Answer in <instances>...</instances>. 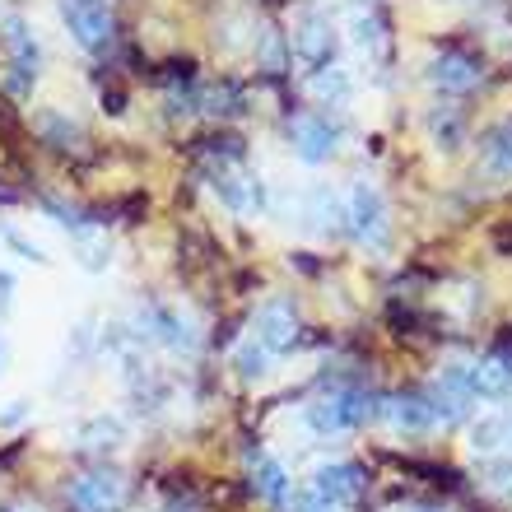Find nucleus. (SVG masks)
<instances>
[{
	"instance_id": "nucleus-1",
	"label": "nucleus",
	"mask_w": 512,
	"mask_h": 512,
	"mask_svg": "<svg viewBox=\"0 0 512 512\" xmlns=\"http://www.w3.org/2000/svg\"><path fill=\"white\" fill-rule=\"evenodd\" d=\"M378 419H387V396L354 387V382L331 387L326 396H317L308 405V424L317 433H350V429H364V424H378Z\"/></svg>"
},
{
	"instance_id": "nucleus-2",
	"label": "nucleus",
	"mask_w": 512,
	"mask_h": 512,
	"mask_svg": "<svg viewBox=\"0 0 512 512\" xmlns=\"http://www.w3.org/2000/svg\"><path fill=\"white\" fill-rule=\"evenodd\" d=\"M42 70V47L24 19H5L0 28V84L10 98H28Z\"/></svg>"
},
{
	"instance_id": "nucleus-3",
	"label": "nucleus",
	"mask_w": 512,
	"mask_h": 512,
	"mask_svg": "<svg viewBox=\"0 0 512 512\" xmlns=\"http://www.w3.org/2000/svg\"><path fill=\"white\" fill-rule=\"evenodd\" d=\"M350 233H354V243H364L373 247V252H382L391 238V224H387V201H382V191L378 187H368V182H354L350 191Z\"/></svg>"
},
{
	"instance_id": "nucleus-4",
	"label": "nucleus",
	"mask_w": 512,
	"mask_h": 512,
	"mask_svg": "<svg viewBox=\"0 0 512 512\" xmlns=\"http://www.w3.org/2000/svg\"><path fill=\"white\" fill-rule=\"evenodd\" d=\"M61 19L84 52H103L112 42V0H61Z\"/></svg>"
},
{
	"instance_id": "nucleus-5",
	"label": "nucleus",
	"mask_w": 512,
	"mask_h": 512,
	"mask_svg": "<svg viewBox=\"0 0 512 512\" xmlns=\"http://www.w3.org/2000/svg\"><path fill=\"white\" fill-rule=\"evenodd\" d=\"M256 340L266 345L270 354H289L303 345V322H298V312L289 298H266L261 308H256Z\"/></svg>"
},
{
	"instance_id": "nucleus-6",
	"label": "nucleus",
	"mask_w": 512,
	"mask_h": 512,
	"mask_svg": "<svg viewBox=\"0 0 512 512\" xmlns=\"http://www.w3.org/2000/svg\"><path fill=\"white\" fill-rule=\"evenodd\" d=\"M66 499L75 512H117L126 499V485H122V475L108 471V466H98V471H84L70 480L66 489Z\"/></svg>"
},
{
	"instance_id": "nucleus-7",
	"label": "nucleus",
	"mask_w": 512,
	"mask_h": 512,
	"mask_svg": "<svg viewBox=\"0 0 512 512\" xmlns=\"http://www.w3.org/2000/svg\"><path fill=\"white\" fill-rule=\"evenodd\" d=\"M135 326H140V331H135L140 340H159L168 350H196L191 322L177 308H168V303H145V308L135 312Z\"/></svg>"
},
{
	"instance_id": "nucleus-8",
	"label": "nucleus",
	"mask_w": 512,
	"mask_h": 512,
	"mask_svg": "<svg viewBox=\"0 0 512 512\" xmlns=\"http://www.w3.org/2000/svg\"><path fill=\"white\" fill-rule=\"evenodd\" d=\"M289 140L303 163H326L340 145V126H331V117H317V112H298L289 122Z\"/></svg>"
},
{
	"instance_id": "nucleus-9",
	"label": "nucleus",
	"mask_w": 512,
	"mask_h": 512,
	"mask_svg": "<svg viewBox=\"0 0 512 512\" xmlns=\"http://www.w3.org/2000/svg\"><path fill=\"white\" fill-rule=\"evenodd\" d=\"M429 80L443 89V94H471L475 84L485 80V66L475 52H461V47H447V52L433 56Z\"/></svg>"
},
{
	"instance_id": "nucleus-10",
	"label": "nucleus",
	"mask_w": 512,
	"mask_h": 512,
	"mask_svg": "<svg viewBox=\"0 0 512 512\" xmlns=\"http://www.w3.org/2000/svg\"><path fill=\"white\" fill-rule=\"evenodd\" d=\"M364 489H368V475H364V466H354V461H331V466H317V475H312V494H322V499L336 503V508L354 503Z\"/></svg>"
},
{
	"instance_id": "nucleus-11",
	"label": "nucleus",
	"mask_w": 512,
	"mask_h": 512,
	"mask_svg": "<svg viewBox=\"0 0 512 512\" xmlns=\"http://www.w3.org/2000/svg\"><path fill=\"white\" fill-rule=\"evenodd\" d=\"M294 56L312 70H326L331 66V56H336V38H331V24H326L322 14H303V24L294 28Z\"/></svg>"
},
{
	"instance_id": "nucleus-12",
	"label": "nucleus",
	"mask_w": 512,
	"mask_h": 512,
	"mask_svg": "<svg viewBox=\"0 0 512 512\" xmlns=\"http://www.w3.org/2000/svg\"><path fill=\"white\" fill-rule=\"evenodd\" d=\"M387 419L401 433H433V429H438V410H433L429 387H424V391H396V396H387Z\"/></svg>"
},
{
	"instance_id": "nucleus-13",
	"label": "nucleus",
	"mask_w": 512,
	"mask_h": 512,
	"mask_svg": "<svg viewBox=\"0 0 512 512\" xmlns=\"http://www.w3.org/2000/svg\"><path fill=\"white\" fill-rule=\"evenodd\" d=\"M350 38L359 52H368L373 61H382L391 47V33H387V19H382V10H373V5H359V10L350 14Z\"/></svg>"
},
{
	"instance_id": "nucleus-14",
	"label": "nucleus",
	"mask_w": 512,
	"mask_h": 512,
	"mask_svg": "<svg viewBox=\"0 0 512 512\" xmlns=\"http://www.w3.org/2000/svg\"><path fill=\"white\" fill-rule=\"evenodd\" d=\"M480 163L489 177H512V117L480 135Z\"/></svg>"
},
{
	"instance_id": "nucleus-15",
	"label": "nucleus",
	"mask_w": 512,
	"mask_h": 512,
	"mask_svg": "<svg viewBox=\"0 0 512 512\" xmlns=\"http://www.w3.org/2000/svg\"><path fill=\"white\" fill-rule=\"evenodd\" d=\"M252 489H256V494H261V499H266V503H275V508H284V503H289V475H284V466H280V461L256 457Z\"/></svg>"
},
{
	"instance_id": "nucleus-16",
	"label": "nucleus",
	"mask_w": 512,
	"mask_h": 512,
	"mask_svg": "<svg viewBox=\"0 0 512 512\" xmlns=\"http://www.w3.org/2000/svg\"><path fill=\"white\" fill-rule=\"evenodd\" d=\"M312 94L322 98V103H345V98H350V75L336 66L312 70Z\"/></svg>"
},
{
	"instance_id": "nucleus-17",
	"label": "nucleus",
	"mask_w": 512,
	"mask_h": 512,
	"mask_svg": "<svg viewBox=\"0 0 512 512\" xmlns=\"http://www.w3.org/2000/svg\"><path fill=\"white\" fill-rule=\"evenodd\" d=\"M233 368H238L243 378H266V373H270V350L256 336L243 340V345H238V354H233Z\"/></svg>"
},
{
	"instance_id": "nucleus-18",
	"label": "nucleus",
	"mask_w": 512,
	"mask_h": 512,
	"mask_svg": "<svg viewBox=\"0 0 512 512\" xmlns=\"http://www.w3.org/2000/svg\"><path fill=\"white\" fill-rule=\"evenodd\" d=\"M471 443H475V452H499V447H508V419L503 415L480 419L471 429Z\"/></svg>"
},
{
	"instance_id": "nucleus-19",
	"label": "nucleus",
	"mask_w": 512,
	"mask_h": 512,
	"mask_svg": "<svg viewBox=\"0 0 512 512\" xmlns=\"http://www.w3.org/2000/svg\"><path fill=\"white\" fill-rule=\"evenodd\" d=\"M433 140H443L447 149H457V140H461V117L452 108H447V117L443 112H433Z\"/></svg>"
},
{
	"instance_id": "nucleus-20",
	"label": "nucleus",
	"mask_w": 512,
	"mask_h": 512,
	"mask_svg": "<svg viewBox=\"0 0 512 512\" xmlns=\"http://www.w3.org/2000/svg\"><path fill=\"white\" fill-rule=\"evenodd\" d=\"M42 135H47L56 149H70V140H75L80 131H75V126H66L61 117H56V112H47V117H42Z\"/></svg>"
},
{
	"instance_id": "nucleus-21",
	"label": "nucleus",
	"mask_w": 512,
	"mask_h": 512,
	"mask_svg": "<svg viewBox=\"0 0 512 512\" xmlns=\"http://www.w3.org/2000/svg\"><path fill=\"white\" fill-rule=\"evenodd\" d=\"M485 475H489V485L499 489V494H512V457L485 461Z\"/></svg>"
},
{
	"instance_id": "nucleus-22",
	"label": "nucleus",
	"mask_w": 512,
	"mask_h": 512,
	"mask_svg": "<svg viewBox=\"0 0 512 512\" xmlns=\"http://www.w3.org/2000/svg\"><path fill=\"white\" fill-rule=\"evenodd\" d=\"M294 512H336V503H326L322 494H312V485H308L294 494Z\"/></svg>"
},
{
	"instance_id": "nucleus-23",
	"label": "nucleus",
	"mask_w": 512,
	"mask_h": 512,
	"mask_svg": "<svg viewBox=\"0 0 512 512\" xmlns=\"http://www.w3.org/2000/svg\"><path fill=\"white\" fill-rule=\"evenodd\" d=\"M0 238H5V243H10L19 256H24V261H47V256H42V247H33L28 238H19L14 229H0Z\"/></svg>"
},
{
	"instance_id": "nucleus-24",
	"label": "nucleus",
	"mask_w": 512,
	"mask_h": 512,
	"mask_svg": "<svg viewBox=\"0 0 512 512\" xmlns=\"http://www.w3.org/2000/svg\"><path fill=\"white\" fill-rule=\"evenodd\" d=\"M489 359H494V364H499L503 373H508V378H512V331H508V336H499V340H494V350H489Z\"/></svg>"
},
{
	"instance_id": "nucleus-25",
	"label": "nucleus",
	"mask_w": 512,
	"mask_h": 512,
	"mask_svg": "<svg viewBox=\"0 0 512 512\" xmlns=\"http://www.w3.org/2000/svg\"><path fill=\"white\" fill-rule=\"evenodd\" d=\"M10 303H14V275L10 270H0V317L10 312Z\"/></svg>"
},
{
	"instance_id": "nucleus-26",
	"label": "nucleus",
	"mask_w": 512,
	"mask_h": 512,
	"mask_svg": "<svg viewBox=\"0 0 512 512\" xmlns=\"http://www.w3.org/2000/svg\"><path fill=\"white\" fill-rule=\"evenodd\" d=\"M0 354H5V345H0Z\"/></svg>"
},
{
	"instance_id": "nucleus-27",
	"label": "nucleus",
	"mask_w": 512,
	"mask_h": 512,
	"mask_svg": "<svg viewBox=\"0 0 512 512\" xmlns=\"http://www.w3.org/2000/svg\"><path fill=\"white\" fill-rule=\"evenodd\" d=\"M0 512H10V508H0Z\"/></svg>"
},
{
	"instance_id": "nucleus-28",
	"label": "nucleus",
	"mask_w": 512,
	"mask_h": 512,
	"mask_svg": "<svg viewBox=\"0 0 512 512\" xmlns=\"http://www.w3.org/2000/svg\"><path fill=\"white\" fill-rule=\"evenodd\" d=\"M410 512H419V508H410Z\"/></svg>"
}]
</instances>
